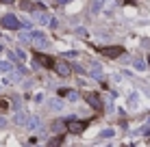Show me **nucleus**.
I'll return each instance as SVG.
<instances>
[{
  "label": "nucleus",
  "mask_w": 150,
  "mask_h": 147,
  "mask_svg": "<svg viewBox=\"0 0 150 147\" xmlns=\"http://www.w3.org/2000/svg\"><path fill=\"white\" fill-rule=\"evenodd\" d=\"M59 95H61V98H68L70 102H76V100L81 98L79 91H74V89H59Z\"/></svg>",
  "instance_id": "423d86ee"
},
{
  "label": "nucleus",
  "mask_w": 150,
  "mask_h": 147,
  "mask_svg": "<svg viewBox=\"0 0 150 147\" xmlns=\"http://www.w3.org/2000/svg\"><path fill=\"white\" fill-rule=\"evenodd\" d=\"M68 130H70V132H74V134H81L83 130H85V123L74 119V121H70V123H68Z\"/></svg>",
  "instance_id": "6e6552de"
},
{
  "label": "nucleus",
  "mask_w": 150,
  "mask_h": 147,
  "mask_svg": "<svg viewBox=\"0 0 150 147\" xmlns=\"http://www.w3.org/2000/svg\"><path fill=\"white\" fill-rule=\"evenodd\" d=\"M122 2H124V4H128V2H131V0H122Z\"/></svg>",
  "instance_id": "5701e85b"
},
{
  "label": "nucleus",
  "mask_w": 150,
  "mask_h": 147,
  "mask_svg": "<svg viewBox=\"0 0 150 147\" xmlns=\"http://www.w3.org/2000/svg\"><path fill=\"white\" fill-rule=\"evenodd\" d=\"M26 37H28V41L35 43L37 48H46V45H48V39H46V35L39 33V30H30V33H26Z\"/></svg>",
  "instance_id": "f03ea898"
},
{
  "label": "nucleus",
  "mask_w": 150,
  "mask_h": 147,
  "mask_svg": "<svg viewBox=\"0 0 150 147\" xmlns=\"http://www.w3.org/2000/svg\"><path fill=\"white\" fill-rule=\"evenodd\" d=\"M22 9H26V11H33L35 4H33V2H28V0H24V2H22Z\"/></svg>",
  "instance_id": "a211bd4d"
},
{
  "label": "nucleus",
  "mask_w": 150,
  "mask_h": 147,
  "mask_svg": "<svg viewBox=\"0 0 150 147\" xmlns=\"http://www.w3.org/2000/svg\"><path fill=\"white\" fill-rule=\"evenodd\" d=\"M4 125H7V119H4V117H0V130H2Z\"/></svg>",
  "instance_id": "aec40b11"
},
{
  "label": "nucleus",
  "mask_w": 150,
  "mask_h": 147,
  "mask_svg": "<svg viewBox=\"0 0 150 147\" xmlns=\"http://www.w3.org/2000/svg\"><path fill=\"white\" fill-rule=\"evenodd\" d=\"M91 76H94V78H98V80H100L102 78V69L100 67H98V65L94 63V65H91Z\"/></svg>",
  "instance_id": "4468645a"
},
{
  "label": "nucleus",
  "mask_w": 150,
  "mask_h": 147,
  "mask_svg": "<svg viewBox=\"0 0 150 147\" xmlns=\"http://www.w3.org/2000/svg\"><path fill=\"white\" fill-rule=\"evenodd\" d=\"M39 125H41V119L39 117H35V115H33V117H28V121H26V128L28 130H39Z\"/></svg>",
  "instance_id": "9d476101"
},
{
  "label": "nucleus",
  "mask_w": 150,
  "mask_h": 147,
  "mask_svg": "<svg viewBox=\"0 0 150 147\" xmlns=\"http://www.w3.org/2000/svg\"><path fill=\"white\" fill-rule=\"evenodd\" d=\"M0 72H13V63H9V61H0Z\"/></svg>",
  "instance_id": "ddd939ff"
},
{
  "label": "nucleus",
  "mask_w": 150,
  "mask_h": 147,
  "mask_svg": "<svg viewBox=\"0 0 150 147\" xmlns=\"http://www.w3.org/2000/svg\"><path fill=\"white\" fill-rule=\"evenodd\" d=\"M35 61L39 65H44V67H54V59L46 56V54H35Z\"/></svg>",
  "instance_id": "0eeeda50"
},
{
  "label": "nucleus",
  "mask_w": 150,
  "mask_h": 147,
  "mask_svg": "<svg viewBox=\"0 0 150 147\" xmlns=\"http://www.w3.org/2000/svg\"><path fill=\"white\" fill-rule=\"evenodd\" d=\"M85 100H87V104H89L94 110H100V108H102V100H100V95H98L96 91H87V93H85Z\"/></svg>",
  "instance_id": "20e7f679"
},
{
  "label": "nucleus",
  "mask_w": 150,
  "mask_h": 147,
  "mask_svg": "<svg viewBox=\"0 0 150 147\" xmlns=\"http://www.w3.org/2000/svg\"><path fill=\"white\" fill-rule=\"evenodd\" d=\"M0 24H2L4 28H9V30H20V28H22V22H20V20L15 17L13 13H7V15H2Z\"/></svg>",
  "instance_id": "f257e3e1"
},
{
  "label": "nucleus",
  "mask_w": 150,
  "mask_h": 147,
  "mask_svg": "<svg viewBox=\"0 0 150 147\" xmlns=\"http://www.w3.org/2000/svg\"><path fill=\"white\" fill-rule=\"evenodd\" d=\"M48 108L50 110H61L63 108V102L61 100H48Z\"/></svg>",
  "instance_id": "f8f14e48"
},
{
  "label": "nucleus",
  "mask_w": 150,
  "mask_h": 147,
  "mask_svg": "<svg viewBox=\"0 0 150 147\" xmlns=\"http://www.w3.org/2000/svg\"><path fill=\"white\" fill-rule=\"evenodd\" d=\"M113 134H115V132H113V128H107V130H102V132H100V139H111Z\"/></svg>",
  "instance_id": "2eb2a0df"
},
{
  "label": "nucleus",
  "mask_w": 150,
  "mask_h": 147,
  "mask_svg": "<svg viewBox=\"0 0 150 147\" xmlns=\"http://www.w3.org/2000/svg\"><path fill=\"white\" fill-rule=\"evenodd\" d=\"M61 141H63L61 136H57V139H52V141H50V147H59V145H61Z\"/></svg>",
  "instance_id": "6ab92c4d"
},
{
  "label": "nucleus",
  "mask_w": 150,
  "mask_h": 147,
  "mask_svg": "<svg viewBox=\"0 0 150 147\" xmlns=\"http://www.w3.org/2000/svg\"><path fill=\"white\" fill-rule=\"evenodd\" d=\"M35 20H37L39 24H50V20H52V17H50L48 13H44V11H37V13H35Z\"/></svg>",
  "instance_id": "9b49d317"
},
{
  "label": "nucleus",
  "mask_w": 150,
  "mask_h": 147,
  "mask_svg": "<svg viewBox=\"0 0 150 147\" xmlns=\"http://www.w3.org/2000/svg\"><path fill=\"white\" fill-rule=\"evenodd\" d=\"M52 69H54L59 76H63V78L72 74V67H70L68 63H63V61H54V67H52Z\"/></svg>",
  "instance_id": "39448f33"
},
{
  "label": "nucleus",
  "mask_w": 150,
  "mask_h": 147,
  "mask_svg": "<svg viewBox=\"0 0 150 147\" xmlns=\"http://www.w3.org/2000/svg\"><path fill=\"white\" fill-rule=\"evenodd\" d=\"M65 2H72V0H57V4H65Z\"/></svg>",
  "instance_id": "412c9836"
},
{
  "label": "nucleus",
  "mask_w": 150,
  "mask_h": 147,
  "mask_svg": "<svg viewBox=\"0 0 150 147\" xmlns=\"http://www.w3.org/2000/svg\"><path fill=\"white\" fill-rule=\"evenodd\" d=\"M135 69H139V72H144V69H146V63H144L142 59H135Z\"/></svg>",
  "instance_id": "f3484780"
},
{
  "label": "nucleus",
  "mask_w": 150,
  "mask_h": 147,
  "mask_svg": "<svg viewBox=\"0 0 150 147\" xmlns=\"http://www.w3.org/2000/svg\"><path fill=\"white\" fill-rule=\"evenodd\" d=\"M2 4H13V0H0Z\"/></svg>",
  "instance_id": "4be33fe9"
},
{
  "label": "nucleus",
  "mask_w": 150,
  "mask_h": 147,
  "mask_svg": "<svg viewBox=\"0 0 150 147\" xmlns=\"http://www.w3.org/2000/svg\"><path fill=\"white\" fill-rule=\"evenodd\" d=\"M148 123H150V119H148Z\"/></svg>",
  "instance_id": "393cba45"
},
{
  "label": "nucleus",
  "mask_w": 150,
  "mask_h": 147,
  "mask_svg": "<svg viewBox=\"0 0 150 147\" xmlns=\"http://www.w3.org/2000/svg\"><path fill=\"white\" fill-rule=\"evenodd\" d=\"M26 121H28V115L22 113V110L13 115V123H15V125H26Z\"/></svg>",
  "instance_id": "1a4fd4ad"
},
{
  "label": "nucleus",
  "mask_w": 150,
  "mask_h": 147,
  "mask_svg": "<svg viewBox=\"0 0 150 147\" xmlns=\"http://www.w3.org/2000/svg\"><path fill=\"white\" fill-rule=\"evenodd\" d=\"M148 65H150V56H148Z\"/></svg>",
  "instance_id": "b1692460"
},
{
  "label": "nucleus",
  "mask_w": 150,
  "mask_h": 147,
  "mask_svg": "<svg viewBox=\"0 0 150 147\" xmlns=\"http://www.w3.org/2000/svg\"><path fill=\"white\" fill-rule=\"evenodd\" d=\"M100 54L107 59H117L120 54H124V48L122 45H107V48H100Z\"/></svg>",
  "instance_id": "7ed1b4c3"
},
{
  "label": "nucleus",
  "mask_w": 150,
  "mask_h": 147,
  "mask_svg": "<svg viewBox=\"0 0 150 147\" xmlns=\"http://www.w3.org/2000/svg\"><path fill=\"white\" fill-rule=\"evenodd\" d=\"M63 125H65V121H54V123H52V130H54V132H59V130H63Z\"/></svg>",
  "instance_id": "dca6fc26"
}]
</instances>
